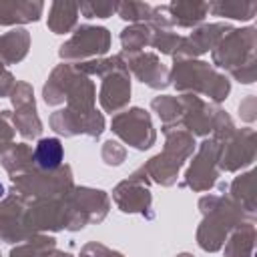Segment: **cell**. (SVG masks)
<instances>
[{
  "instance_id": "obj_1",
  "label": "cell",
  "mask_w": 257,
  "mask_h": 257,
  "mask_svg": "<svg viewBox=\"0 0 257 257\" xmlns=\"http://www.w3.org/2000/svg\"><path fill=\"white\" fill-rule=\"evenodd\" d=\"M34 157H36V163L42 167V169H56L62 161V145L58 139L50 137V139H40L38 145H36V151H34Z\"/></svg>"
}]
</instances>
